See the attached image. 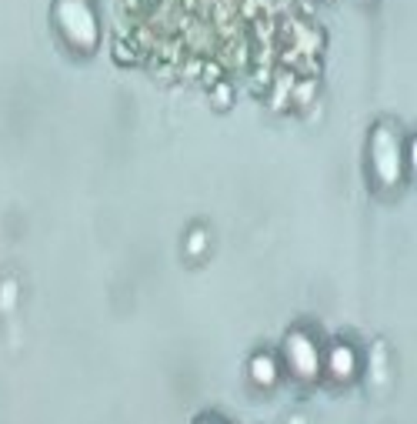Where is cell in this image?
I'll use <instances>...</instances> for the list:
<instances>
[{
    "instance_id": "cell-1",
    "label": "cell",
    "mask_w": 417,
    "mask_h": 424,
    "mask_svg": "<svg viewBox=\"0 0 417 424\" xmlns=\"http://www.w3.org/2000/svg\"><path fill=\"white\" fill-rule=\"evenodd\" d=\"M134 54L187 80L261 74L287 41V0H124Z\"/></svg>"
}]
</instances>
